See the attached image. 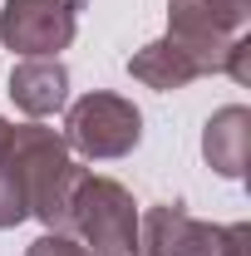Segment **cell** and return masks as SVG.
Here are the masks:
<instances>
[{
    "mask_svg": "<svg viewBox=\"0 0 251 256\" xmlns=\"http://www.w3.org/2000/svg\"><path fill=\"white\" fill-rule=\"evenodd\" d=\"M5 158L20 172L30 217L44 222V232H69V202H74V188H79L84 168L69 158L64 133H54L44 124H20V128H10Z\"/></svg>",
    "mask_w": 251,
    "mask_h": 256,
    "instance_id": "obj_1",
    "label": "cell"
},
{
    "mask_svg": "<svg viewBox=\"0 0 251 256\" xmlns=\"http://www.w3.org/2000/svg\"><path fill=\"white\" fill-rule=\"evenodd\" d=\"M69 232H79V242L89 256H138V202L124 182L84 172L74 202H69Z\"/></svg>",
    "mask_w": 251,
    "mask_h": 256,
    "instance_id": "obj_2",
    "label": "cell"
},
{
    "mask_svg": "<svg viewBox=\"0 0 251 256\" xmlns=\"http://www.w3.org/2000/svg\"><path fill=\"white\" fill-rule=\"evenodd\" d=\"M251 226H212L188 217L182 202H162L138 217V252L143 256H246Z\"/></svg>",
    "mask_w": 251,
    "mask_h": 256,
    "instance_id": "obj_3",
    "label": "cell"
},
{
    "mask_svg": "<svg viewBox=\"0 0 251 256\" xmlns=\"http://www.w3.org/2000/svg\"><path fill=\"white\" fill-rule=\"evenodd\" d=\"M64 143L74 153H84L89 162L128 158L143 143V114L124 94H104V89L84 94V98H74V108L64 118Z\"/></svg>",
    "mask_w": 251,
    "mask_h": 256,
    "instance_id": "obj_4",
    "label": "cell"
},
{
    "mask_svg": "<svg viewBox=\"0 0 251 256\" xmlns=\"http://www.w3.org/2000/svg\"><path fill=\"white\" fill-rule=\"evenodd\" d=\"M84 0H5L0 10V40L20 60H60L74 44Z\"/></svg>",
    "mask_w": 251,
    "mask_h": 256,
    "instance_id": "obj_5",
    "label": "cell"
},
{
    "mask_svg": "<svg viewBox=\"0 0 251 256\" xmlns=\"http://www.w3.org/2000/svg\"><path fill=\"white\" fill-rule=\"evenodd\" d=\"M246 15H251V0H168V34L217 54L222 74H226L232 40L246 30Z\"/></svg>",
    "mask_w": 251,
    "mask_h": 256,
    "instance_id": "obj_6",
    "label": "cell"
},
{
    "mask_svg": "<svg viewBox=\"0 0 251 256\" xmlns=\"http://www.w3.org/2000/svg\"><path fill=\"white\" fill-rule=\"evenodd\" d=\"M128 74L138 84L158 89V94H172V89H188L202 74H222V60L207 54V50H197V44H188V40H178V34H162V40L143 44L128 60Z\"/></svg>",
    "mask_w": 251,
    "mask_h": 256,
    "instance_id": "obj_7",
    "label": "cell"
},
{
    "mask_svg": "<svg viewBox=\"0 0 251 256\" xmlns=\"http://www.w3.org/2000/svg\"><path fill=\"white\" fill-rule=\"evenodd\" d=\"M202 158H207L212 172L232 178V182L246 172V158H251V108L226 104V108H217V114L207 118V128H202Z\"/></svg>",
    "mask_w": 251,
    "mask_h": 256,
    "instance_id": "obj_8",
    "label": "cell"
},
{
    "mask_svg": "<svg viewBox=\"0 0 251 256\" xmlns=\"http://www.w3.org/2000/svg\"><path fill=\"white\" fill-rule=\"evenodd\" d=\"M10 98L20 114L30 118H50L60 114L69 98V69L60 60H20L10 69Z\"/></svg>",
    "mask_w": 251,
    "mask_h": 256,
    "instance_id": "obj_9",
    "label": "cell"
},
{
    "mask_svg": "<svg viewBox=\"0 0 251 256\" xmlns=\"http://www.w3.org/2000/svg\"><path fill=\"white\" fill-rule=\"evenodd\" d=\"M25 217H30V207H25V188H20V172L10 168V158H0V232L20 226Z\"/></svg>",
    "mask_w": 251,
    "mask_h": 256,
    "instance_id": "obj_10",
    "label": "cell"
},
{
    "mask_svg": "<svg viewBox=\"0 0 251 256\" xmlns=\"http://www.w3.org/2000/svg\"><path fill=\"white\" fill-rule=\"evenodd\" d=\"M25 256H89V246H84V242H74L69 232H44L40 242L25 246Z\"/></svg>",
    "mask_w": 251,
    "mask_h": 256,
    "instance_id": "obj_11",
    "label": "cell"
},
{
    "mask_svg": "<svg viewBox=\"0 0 251 256\" xmlns=\"http://www.w3.org/2000/svg\"><path fill=\"white\" fill-rule=\"evenodd\" d=\"M226 74H232L236 84H251V40H246V34H236V40H232V54H226Z\"/></svg>",
    "mask_w": 251,
    "mask_h": 256,
    "instance_id": "obj_12",
    "label": "cell"
},
{
    "mask_svg": "<svg viewBox=\"0 0 251 256\" xmlns=\"http://www.w3.org/2000/svg\"><path fill=\"white\" fill-rule=\"evenodd\" d=\"M10 128H15V124H5V118H0V158H5V148H10Z\"/></svg>",
    "mask_w": 251,
    "mask_h": 256,
    "instance_id": "obj_13",
    "label": "cell"
}]
</instances>
